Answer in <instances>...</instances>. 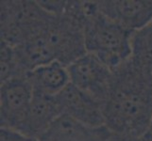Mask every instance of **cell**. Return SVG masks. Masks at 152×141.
Returning <instances> with one entry per match:
<instances>
[{
    "instance_id": "6da1fadb",
    "label": "cell",
    "mask_w": 152,
    "mask_h": 141,
    "mask_svg": "<svg viewBox=\"0 0 152 141\" xmlns=\"http://www.w3.org/2000/svg\"><path fill=\"white\" fill-rule=\"evenodd\" d=\"M102 107L111 131L144 135L152 118V70L132 56L115 68Z\"/></svg>"
},
{
    "instance_id": "7a4b0ae2",
    "label": "cell",
    "mask_w": 152,
    "mask_h": 141,
    "mask_svg": "<svg viewBox=\"0 0 152 141\" xmlns=\"http://www.w3.org/2000/svg\"><path fill=\"white\" fill-rule=\"evenodd\" d=\"M132 31L105 16L98 8L97 1H90L84 25L87 53L95 55L114 70L132 56Z\"/></svg>"
},
{
    "instance_id": "3957f363",
    "label": "cell",
    "mask_w": 152,
    "mask_h": 141,
    "mask_svg": "<svg viewBox=\"0 0 152 141\" xmlns=\"http://www.w3.org/2000/svg\"><path fill=\"white\" fill-rule=\"evenodd\" d=\"M0 9L1 41L13 47L40 34L55 16L45 12L38 1L3 0Z\"/></svg>"
},
{
    "instance_id": "277c9868",
    "label": "cell",
    "mask_w": 152,
    "mask_h": 141,
    "mask_svg": "<svg viewBox=\"0 0 152 141\" xmlns=\"http://www.w3.org/2000/svg\"><path fill=\"white\" fill-rule=\"evenodd\" d=\"M55 60L68 67L87 53L84 28L64 14L53 16L44 30Z\"/></svg>"
},
{
    "instance_id": "5b68a950",
    "label": "cell",
    "mask_w": 152,
    "mask_h": 141,
    "mask_svg": "<svg viewBox=\"0 0 152 141\" xmlns=\"http://www.w3.org/2000/svg\"><path fill=\"white\" fill-rule=\"evenodd\" d=\"M32 98V87L26 76L2 83L0 90L1 128L22 133Z\"/></svg>"
},
{
    "instance_id": "8992f818",
    "label": "cell",
    "mask_w": 152,
    "mask_h": 141,
    "mask_svg": "<svg viewBox=\"0 0 152 141\" xmlns=\"http://www.w3.org/2000/svg\"><path fill=\"white\" fill-rule=\"evenodd\" d=\"M70 83L102 104L108 96L113 70L97 56L86 53L67 67Z\"/></svg>"
},
{
    "instance_id": "52a82bcc",
    "label": "cell",
    "mask_w": 152,
    "mask_h": 141,
    "mask_svg": "<svg viewBox=\"0 0 152 141\" xmlns=\"http://www.w3.org/2000/svg\"><path fill=\"white\" fill-rule=\"evenodd\" d=\"M55 99L61 115L90 128L105 126L102 103L71 83Z\"/></svg>"
},
{
    "instance_id": "ba28073f",
    "label": "cell",
    "mask_w": 152,
    "mask_h": 141,
    "mask_svg": "<svg viewBox=\"0 0 152 141\" xmlns=\"http://www.w3.org/2000/svg\"><path fill=\"white\" fill-rule=\"evenodd\" d=\"M97 5L105 16L132 32L152 21V0H101Z\"/></svg>"
},
{
    "instance_id": "9c48e42d",
    "label": "cell",
    "mask_w": 152,
    "mask_h": 141,
    "mask_svg": "<svg viewBox=\"0 0 152 141\" xmlns=\"http://www.w3.org/2000/svg\"><path fill=\"white\" fill-rule=\"evenodd\" d=\"M108 128H90L61 115L39 137V141H103Z\"/></svg>"
},
{
    "instance_id": "30bf717a",
    "label": "cell",
    "mask_w": 152,
    "mask_h": 141,
    "mask_svg": "<svg viewBox=\"0 0 152 141\" xmlns=\"http://www.w3.org/2000/svg\"><path fill=\"white\" fill-rule=\"evenodd\" d=\"M26 77L33 93L50 97L57 96L70 84L67 67L58 61L35 68Z\"/></svg>"
},
{
    "instance_id": "8fae6325",
    "label": "cell",
    "mask_w": 152,
    "mask_h": 141,
    "mask_svg": "<svg viewBox=\"0 0 152 141\" xmlns=\"http://www.w3.org/2000/svg\"><path fill=\"white\" fill-rule=\"evenodd\" d=\"M61 115L55 97L33 93L29 112L21 134L39 139Z\"/></svg>"
},
{
    "instance_id": "7c38bea8",
    "label": "cell",
    "mask_w": 152,
    "mask_h": 141,
    "mask_svg": "<svg viewBox=\"0 0 152 141\" xmlns=\"http://www.w3.org/2000/svg\"><path fill=\"white\" fill-rule=\"evenodd\" d=\"M132 57L152 70V21L132 37Z\"/></svg>"
},
{
    "instance_id": "4fadbf2b",
    "label": "cell",
    "mask_w": 152,
    "mask_h": 141,
    "mask_svg": "<svg viewBox=\"0 0 152 141\" xmlns=\"http://www.w3.org/2000/svg\"><path fill=\"white\" fill-rule=\"evenodd\" d=\"M25 76H27V72L20 64L15 48L1 41V84L13 78Z\"/></svg>"
},
{
    "instance_id": "5bb4252c",
    "label": "cell",
    "mask_w": 152,
    "mask_h": 141,
    "mask_svg": "<svg viewBox=\"0 0 152 141\" xmlns=\"http://www.w3.org/2000/svg\"><path fill=\"white\" fill-rule=\"evenodd\" d=\"M0 141H39L35 137H30L10 129H0Z\"/></svg>"
},
{
    "instance_id": "9a60e30c",
    "label": "cell",
    "mask_w": 152,
    "mask_h": 141,
    "mask_svg": "<svg viewBox=\"0 0 152 141\" xmlns=\"http://www.w3.org/2000/svg\"><path fill=\"white\" fill-rule=\"evenodd\" d=\"M39 5L48 13L60 16L65 9L66 1H38Z\"/></svg>"
},
{
    "instance_id": "2e32d148",
    "label": "cell",
    "mask_w": 152,
    "mask_h": 141,
    "mask_svg": "<svg viewBox=\"0 0 152 141\" xmlns=\"http://www.w3.org/2000/svg\"><path fill=\"white\" fill-rule=\"evenodd\" d=\"M103 141H146L143 135H133L128 134H120L111 131L110 129L107 130Z\"/></svg>"
},
{
    "instance_id": "e0dca14e",
    "label": "cell",
    "mask_w": 152,
    "mask_h": 141,
    "mask_svg": "<svg viewBox=\"0 0 152 141\" xmlns=\"http://www.w3.org/2000/svg\"><path fill=\"white\" fill-rule=\"evenodd\" d=\"M143 137H145V139L146 141H152V118H151V121L149 122L148 127L146 129V131Z\"/></svg>"
}]
</instances>
